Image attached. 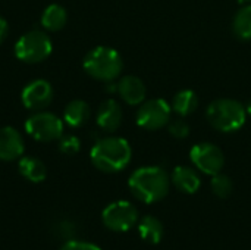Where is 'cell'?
<instances>
[{"instance_id": "d4e9b609", "label": "cell", "mask_w": 251, "mask_h": 250, "mask_svg": "<svg viewBox=\"0 0 251 250\" xmlns=\"http://www.w3.org/2000/svg\"><path fill=\"white\" fill-rule=\"evenodd\" d=\"M7 32H9V25H7V21L0 16V44L6 40L7 37Z\"/></svg>"}, {"instance_id": "603a6c76", "label": "cell", "mask_w": 251, "mask_h": 250, "mask_svg": "<svg viewBox=\"0 0 251 250\" xmlns=\"http://www.w3.org/2000/svg\"><path fill=\"white\" fill-rule=\"evenodd\" d=\"M81 149V141L75 136H65L59 139V150L65 155H75Z\"/></svg>"}, {"instance_id": "484cf974", "label": "cell", "mask_w": 251, "mask_h": 250, "mask_svg": "<svg viewBox=\"0 0 251 250\" xmlns=\"http://www.w3.org/2000/svg\"><path fill=\"white\" fill-rule=\"evenodd\" d=\"M246 111H247V116H251V100L249 102V105L246 106Z\"/></svg>"}, {"instance_id": "277c9868", "label": "cell", "mask_w": 251, "mask_h": 250, "mask_svg": "<svg viewBox=\"0 0 251 250\" xmlns=\"http://www.w3.org/2000/svg\"><path fill=\"white\" fill-rule=\"evenodd\" d=\"M209 124L221 133H235L246 124L247 111L235 99H216L206 109Z\"/></svg>"}, {"instance_id": "5b68a950", "label": "cell", "mask_w": 251, "mask_h": 250, "mask_svg": "<svg viewBox=\"0 0 251 250\" xmlns=\"http://www.w3.org/2000/svg\"><path fill=\"white\" fill-rule=\"evenodd\" d=\"M53 50L50 37L40 29H32L21 35L15 43V56L25 63H40Z\"/></svg>"}, {"instance_id": "e0dca14e", "label": "cell", "mask_w": 251, "mask_h": 250, "mask_svg": "<svg viewBox=\"0 0 251 250\" xmlns=\"http://www.w3.org/2000/svg\"><path fill=\"white\" fill-rule=\"evenodd\" d=\"M172 111L181 116V118H187L191 113H194L199 108V97L196 94V91L185 88L178 91L174 99H172Z\"/></svg>"}, {"instance_id": "52a82bcc", "label": "cell", "mask_w": 251, "mask_h": 250, "mask_svg": "<svg viewBox=\"0 0 251 250\" xmlns=\"http://www.w3.org/2000/svg\"><path fill=\"white\" fill-rule=\"evenodd\" d=\"M171 112H172V106H169L166 100L150 99V100H144L140 105L135 113V121L137 125L141 127L143 130L154 131L168 127L171 121Z\"/></svg>"}, {"instance_id": "5bb4252c", "label": "cell", "mask_w": 251, "mask_h": 250, "mask_svg": "<svg viewBox=\"0 0 251 250\" xmlns=\"http://www.w3.org/2000/svg\"><path fill=\"white\" fill-rule=\"evenodd\" d=\"M171 183L182 193L185 194H194L197 193V190L201 186V180L200 175L197 174L196 169L185 167V165H179L175 167L172 174H171Z\"/></svg>"}, {"instance_id": "4316f807", "label": "cell", "mask_w": 251, "mask_h": 250, "mask_svg": "<svg viewBox=\"0 0 251 250\" xmlns=\"http://www.w3.org/2000/svg\"><path fill=\"white\" fill-rule=\"evenodd\" d=\"M240 1H251V0H240Z\"/></svg>"}, {"instance_id": "7402d4cb", "label": "cell", "mask_w": 251, "mask_h": 250, "mask_svg": "<svg viewBox=\"0 0 251 250\" xmlns=\"http://www.w3.org/2000/svg\"><path fill=\"white\" fill-rule=\"evenodd\" d=\"M168 131H169V134L172 137H175L178 140H182V139L188 137V134H190V125H188V122L184 118L179 116L178 119L169 121Z\"/></svg>"}, {"instance_id": "7a4b0ae2", "label": "cell", "mask_w": 251, "mask_h": 250, "mask_svg": "<svg viewBox=\"0 0 251 250\" xmlns=\"http://www.w3.org/2000/svg\"><path fill=\"white\" fill-rule=\"evenodd\" d=\"M132 158L129 143L122 137L100 139L90 152L91 164L101 172L115 174L125 169Z\"/></svg>"}, {"instance_id": "ffe728a7", "label": "cell", "mask_w": 251, "mask_h": 250, "mask_svg": "<svg viewBox=\"0 0 251 250\" xmlns=\"http://www.w3.org/2000/svg\"><path fill=\"white\" fill-rule=\"evenodd\" d=\"M232 32L238 40H251V4L243 6L232 19Z\"/></svg>"}, {"instance_id": "cb8c5ba5", "label": "cell", "mask_w": 251, "mask_h": 250, "mask_svg": "<svg viewBox=\"0 0 251 250\" xmlns=\"http://www.w3.org/2000/svg\"><path fill=\"white\" fill-rule=\"evenodd\" d=\"M59 250H101L99 246L88 243V242H78V240H71L65 243Z\"/></svg>"}, {"instance_id": "d6986e66", "label": "cell", "mask_w": 251, "mask_h": 250, "mask_svg": "<svg viewBox=\"0 0 251 250\" xmlns=\"http://www.w3.org/2000/svg\"><path fill=\"white\" fill-rule=\"evenodd\" d=\"M138 233L143 240L157 245L163 237V224L159 218L153 215H146L138 222Z\"/></svg>"}, {"instance_id": "2e32d148", "label": "cell", "mask_w": 251, "mask_h": 250, "mask_svg": "<svg viewBox=\"0 0 251 250\" xmlns=\"http://www.w3.org/2000/svg\"><path fill=\"white\" fill-rule=\"evenodd\" d=\"M18 171L25 180H28L31 183H41L47 177L46 165L40 159H37L34 156H22V158H19Z\"/></svg>"}, {"instance_id": "6da1fadb", "label": "cell", "mask_w": 251, "mask_h": 250, "mask_svg": "<svg viewBox=\"0 0 251 250\" xmlns=\"http://www.w3.org/2000/svg\"><path fill=\"white\" fill-rule=\"evenodd\" d=\"M169 186L171 178L160 167H141L135 169L128 180L132 196L143 203L163 200L169 193Z\"/></svg>"}, {"instance_id": "9c48e42d", "label": "cell", "mask_w": 251, "mask_h": 250, "mask_svg": "<svg viewBox=\"0 0 251 250\" xmlns=\"http://www.w3.org/2000/svg\"><path fill=\"white\" fill-rule=\"evenodd\" d=\"M190 159L200 172L212 177L222 172L225 167L224 152L210 141H201L193 146L190 150Z\"/></svg>"}, {"instance_id": "ba28073f", "label": "cell", "mask_w": 251, "mask_h": 250, "mask_svg": "<svg viewBox=\"0 0 251 250\" xmlns=\"http://www.w3.org/2000/svg\"><path fill=\"white\" fill-rule=\"evenodd\" d=\"M101 221L107 230L115 233H125L138 222V211L131 202L116 200L104 208Z\"/></svg>"}, {"instance_id": "8fae6325", "label": "cell", "mask_w": 251, "mask_h": 250, "mask_svg": "<svg viewBox=\"0 0 251 250\" xmlns=\"http://www.w3.org/2000/svg\"><path fill=\"white\" fill-rule=\"evenodd\" d=\"M25 143L22 134L13 127L0 128V161L10 162L22 158Z\"/></svg>"}, {"instance_id": "8992f818", "label": "cell", "mask_w": 251, "mask_h": 250, "mask_svg": "<svg viewBox=\"0 0 251 250\" xmlns=\"http://www.w3.org/2000/svg\"><path fill=\"white\" fill-rule=\"evenodd\" d=\"M25 131L37 141H56L63 136V121L51 112L38 111L25 121Z\"/></svg>"}, {"instance_id": "44dd1931", "label": "cell", "mask_w": 251, "mask_h": 250, "mask_svg": "<svg viewBox=\"0 0 251 250\" xmlns=\"http://www.w3.org/2000/svg\"><path fill=\"white\" fill-rule=\"evenodd\" d=\"M210 187H212V192L216 197L219 199H228L231 194H232V190H234V183L232 180L228 177V175H224V174H216L212 177V181H210Z\"/></svg>"}, {"instance_id": "7c38bea8", "label": "cell", "mask_w": 251, "mask_h": 250, "mask_svg": "<svg viewBox=\"0 0 251 250\" xmlns=\"http://www.w3.org/2000/svg\"><path fill=\"white\" fill-rule=\"evenodd\" d=\"M116 91L129 106H140L146 100L147 94V88L143 80L135 75H124L116 84Z\"/></svg>"}, {"instance_id": "3957f363", "label": "cell", "mask_w": 251, "mask_h": 250, "mask_svg": "<svg viewBox=\"0 0 251 250\" xmlns=\"http://www.w3.org/2000/svg\"><path fill=\"white\" fill-rule=\"evenodd\" d=\"M82 66L91 78L103 83H112L121 75L124 60L119 52L113 47L97 46L85 55Z\"/></svg>"}, {"instance_id": "ac0fdd59", "label": "cell", "mask_w": 251, "mask_h": 250, "mask_svg": "<svg viewBox=\"0 0 251 250\" xmlns=\"http://www.w3.org/2000/svg\"><path fill=\"white\" fill-rule=\"evenodd\" d=\"M66 21H68V13H66V9L60 4H49L43 13H41V27L47 31H59L62 29L65 25H66Z\"/></svg>"}, {"instance_id": "4fadbf2b", "label": "cell", "mask_w": 251, "mask_h": 250, "mask_svg": "<svg viewBox=\"0 0 251 250\" xmlns=\"http://www.w3.org/2000/svg\"><path fill=\"white\" fill-rule=\"evenodd\" d=\"M122 119H124L122 108L115 99H106L104 102L100 103L96 113V122L103 131L106 133L116 131L121 127Z\"/></svg>"}, {"instance_id": "30bf717a", "label": "cell", "mask_w": 251, "mask_h": 250, "mask_svg": "<svg viewBox=\"0 0 251 250\" xmlns=\"http://www.w3.org/2000/svg\"><path fill=\"white\" fill-rule=\"evenodd\" d=\"M21 100L24 106L29 111H43L53 100V87L46 80H34L24 87L21 93Z\"/></svg>"}, {"instance_id": "9a60e30c", "label": "cell", "mask_w": 251, "mask_h": 250, "mask_svg": "<svg viewBox=\"0 0 251 250\" xmlns=\"http://www.w3.org/2000/svg\"><path fill=\"white\" fill-rule=\"evenodd\" d=\"M90 115H91L90 105L79 99L69 102L63 111L65 124H68L72 128H78V127H82L84 124H87L90 119Z\"/></svg>"}]
</instances>
